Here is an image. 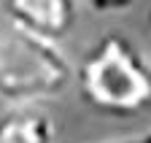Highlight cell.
<instances>
[{
    "label": "cell",
    "instance_id": "6da1fadb",
    "mask_svg": "<svg viewBox=\"0 0 151 143\" xmlns=\"http://www.w3.org/2000/svg\"><path fill=\"white\" fill-rule=\"evenodd\" d=\"M78 89L94 111L135 116L151 103V62L127 35L108 32L78 68Z\"/></svg>",
    "mask_w": 151,
    "mask_h": 143
},
{
    "label": "cell",
    "instance_id": "7a4b0ae2",
    "mask_svg": "<svg viewBox=\"0 0 151 143\" xmlns=\"http://www.w3.org/2000/svg\"><path fill=\"white\" fill-rule=\"evenodd\" d=\"M68 54L27 32H0V97L11 105H35L68 92L73 81Z\"/></svg>",
    "mask_w": 151,
    "mask_h": 143
},
{
    "label": "cell",
    "instance_id": "3957f363",
    "mask_svg": "<svg viewBox=\"0 0 151 143\" xmlns=\"http://www.w3.org/2000/svg\"><path fill=\"white\" fill-rule=\"evenodd\" d=\"M3 11L14 30L57 46L76 22V6L70 0H14Z\"/></svg>",
    "mask_w": 151,
    "mask_h": 143
},
{
    "label": "cell",
    "instance_id": "277c9868",
    "mask_svg": "<svg viewBox=\"0 0 151 143\" xmlns=\"http://www.w3.org/2000/svg\"><path fill=\"white\" fill-rule=\"evenodd\" d=\"M54 121L35 105H11L0 114V143H54Z\"/></svg>",
    "mask_w": 151,
    "mask_h": 143
},
{
    "label": "cell",
    "instance_id": "5b68a950",
    "mask_svg": "<svg viewBox=\"0 0 151 143\" xmlns=\"http://www.w3.org/2000/svg\"><path fill=\"white\" fill-rule=\"evenodd\" d=\"M103 143H151V127L135 135H124V138H113V140H103Z\"/></svg>",
    "mask_w": 151,
    "mask_h": 143
}]
</instances>
